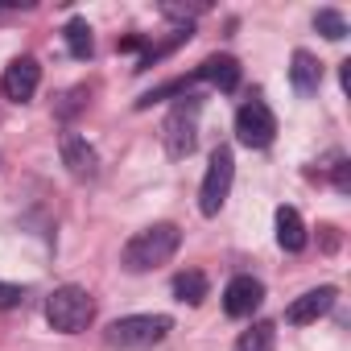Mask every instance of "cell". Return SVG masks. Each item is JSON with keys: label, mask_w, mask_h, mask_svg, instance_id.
Wrapping results in <instances>:
<instances>
[{"label": "cell", "mask_w": 351, "mask_h": 351, "mask_svg": "<svg viewBox=\"0 0 351 351\" xmlns=\"http://www.w3.org/2000/svg\"><path fill=\"white\" fill-rule=\"evenodd\" d=\"M178 244H182L178 223H149V228H141V232L124 244L120 265H124L128 273H149V269L165 265L173 252H178Z\"/></svg>", "instance_id": "cell-1"}, {"label": "cell", "mask_w": 351, "mask_h": 351, "mask_svg": "<svg viewBox=\"0 0 351 351\" xmlns=\"http://www.w3.org/2000/svg\"><path fill=\"white\" fill-rule=\"evenodd\" d=\"M169 330H173V318L169 314H128V318H116L104 330V343L116 347V351H149Z\"/></svg>", "instance_id": "cell-2"}, {"label": "cell", "mask_w": 351, "mask_h": 351, "mask_svg": "<svg viewBox=\"0 0 351 351\" xmlns=\"http://www.w3.org/2000/svg\"><path fill=\"white\" fill-rule=\"evenodd\" d=\"M91 318H95V302L83 285H58L46 298V322L58 335H79V330H87Z\"/></svg>", "instance_id": "cell-3"}, {"label": "cell", "mask_w": 351, "mask_h": 351, "mask_svg": "<svg viewBox=\"0 0 351 351\" xmlns=\"http://www.w3.org/2000/svg\"><path fill=\"white\" fill-rule=\"evenodd\" d=\"M199 99L195 95H182L178 104H173V112L165 116V124H161V141H165V153L169 157H191L195 153V145H199Z\"/></svg>", "instance_id": "cell-4"}, {"label": "cell", "mask_w": 351, "mask_h": 351, "mask_svg": "<svg viewBox=\"0 0 351 351\" xmlns=\"http://www.w3.org/2000/svg\"><path fill=\"white\" fill-rule=\"evenodd\" d=\"M232 178H236V157L228 145H219L207 161V173H203V186H199V211L211 219L223 211L228 195H232Z\"/></svg>", "instance_id": "cell-5"}, {"label": "cell", "mask_w": 351, "mask_h": 351, "mask_svg": "<svg viewBox=\"0 0 351 351\" xmlns=\"http://www.w3.org/2000/svg\"><path fill=\"white\" fill-rule=\"evenodd\" d=\"M236 136H240V145H248V149H265V145H273V136H277V116H273L261 99H248V104L236 112Z\"/></svg>", "instance_id": "cell-6"}, {"label": "cell", "mask_w": 351, "mask_h": 351, "mask_svg": "<svg viewBox=\"0 0 351 351\" xmlns=\"http://www.w3.org/2000/svg\"><path fill=\"white\" fill-rule=\"evenodd\" d=\"M38 83H42V66H38V58H13V62L5 66V75H0V91H5L13 104L34 99Z\"/></svg>", "instance_id": "cell-7"}, {"label": "cell", "mask_w": 351, "mask_h": 351, "mask_svg": "<svg viewBox=\"0 0 351 351\" xmlns=\"http://www.w3.org/2000/svg\"><path fill=\"white\" fill-rule=\"evenodd\" d=\"M261 302H265V285L256 277H248V273L244 277H232L228 289H223V310L232 318H252L261 310Z\"/></svg>", "instance_id": "cell-8"}, {"label": "cell", "mask_w": 351, "mask_h": 351, "mask_svg": "<svg viewBox=\"0 0 351 351\" xmlns=\"http://www.w3.org/2000/svg\"><path fill=\"white\" fill-rule=\"evenodd\" d=\"M335 298H339V289L335 285H318V289H306L302 298H293L289 302V310H285V322H293V326H306V322H318L330 306H335Z\"/></svg>", "instance_id": "cell-9"}, {"label": "cell", "mask_w": 351, "mask_h": 351, "mask_svg": "<svg viewBox=\"0 0 351 351\" xmlns=\"http://www.w3.org/2000/svg\"><path fill=\"white\" fill-rule=\"evenodd\" d=\"M62 165L75 173V178H95L99 157H95V149L87 145V136H79V132H62Z\"/></svg>", "instance_id": "cell-10"}, {"label": "cell", "mask_w": 351, "mask_h": 351, "mask_svg": "<svg viewBox=\"0 0 351 351\" xmlns=\"http://www.w3.org/2000/svg\"><path fill=\"white\" fill-rule=\"evenodd\" d=\"M199 79L215 83L219 91H236V87H240V62H236L232 54H211V58L199 66Z\"/></svg>", "instance_id": "cell-11"}, {"label": "cell", "mask_w": 351, "mask_h": 351, "mask_svg": "<svg viewBox=\"0 0 351 351\" xmlns=\"http://www.w3.org/2000/svg\"><path fill=\"white\" fill-rule=\"evenodd\" d=\"M273 223H277V244H281L285 252H302V248H306V223H302L298 207H277Z\"/></svg>", "instance_id": "cell-12"}, {"label": "cell", "mask_w": 351, "mask_h": 351, "mask_svg": "<svg viewBox=\"0 0 351 351\" xmlns=\"http://www.w3.org/2000/svg\"><path fill=\"white\" fill-rule=\"evenodd\" d=\"M289 79L298 87V95H314L318 83H322V62L310 54V50H293V66H289Z\"/></svg>", "instance_id": "cell-13"}, {"label": "cell", "mask_w": 351, "mask_h": 351, "mask_svg": "<svg viewBox=\"0 0 351 351\" xmlns=\"http://www.w3.org/2000/svg\"><path fill=\"white\" fill-rule=\"evenodd\" d=\"M207 277L199 273V269H186V273H178V277H173V298H178V302H186V306H199L203 298H207Z\"/></svg>", "instance_id": "cell-14"}, {"label": "cell", "mask_w": 351, "mask_h": 351, "mask_svg": "<svg viewBox=\"0 0 351 351\" xmlns=\"http://www.w3.org/2000/svg\"><path fill=\"white\" fill-rule=\"evenodd\" d=\"M273 347H277V326H273V322H252V326L236 339L232 351H273Z\"/></svg>", "instance_id": "cell-15"}, {"label": "cell", "mask_w": 351, "mask_h": 351, "mask_svg": "<svg viewBox=\"0 0 351 351\" xmlns=\"http://www.w3.org/2000/svg\"><path fill=\"white\" fill-rule=\"evenodd\" d=\"M66 46H71L75 58H91L95 38H91V25H87L83 17H71V21H66Z\"/></svg>", "instance_id": "cell-16"}, {"label": "cell", "mask_w": 351, "mask_h": 351, "mask_svg": "<svg viewBox=\"0 0 351 351\" xmlns=\"http://www.w3.org/2000/svg\"><path fill=\"white\" fill-rule=\"evenodd\" d=\"M314 29H318L326 42H343V38H347V21H343V13H335V9H318V13H314Z\"/></svg>", "instance_id": "cell-17"}, {"label": "cell", "mask_w": 351, "mask_h": 351, "mask_svg": "<svg viewBox=\"0 0 351 351\" xmlns=\"http://www.w3.org/2000/svg\"><path fill=\"white\" fill-rule=\"evenodd\" d=\"M25 302V289L21 285H9V281H0V310H13Z\"/></svg>", "instance_id": "cell-18"}]
</instances>
